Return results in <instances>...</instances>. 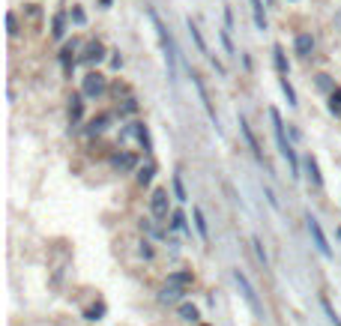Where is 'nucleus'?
<instances>
[{"label": "nucleus", "instance_id": "dca6fc26", "mask_svg": "<svg viewBox=\"0 0 341 326\" xmlns=\"http://www.w3.org/2000/svg\"><path fill=\"white\" fill-rule=\"evenodd\" d=\"M168 284H177V287H183V291H186L188 284H192V273H170L168 275Z\"/></svg>", "mask_w": 341, "mask_h": 326}, {"label": "nucleus", "instance_id": "c756f323", "mask_svg": "<svg viewBox=\"0 0 341 326\" xmlns=\"http://www.w3.org/2000/svg\"><path fill=\"white\" fill-rule=\"evenodd\" d=\"M222 42H224V48H228V54H237V51H234V42H231V33H228V30H222Z\"/></svg>", "mask_w": 341, "mask_h": 326}, {"label": "nucleus", "instance_id": "f03ea898", "mask_svg": "<svg viewBox=\"0 0 341 326\" xmlns=\"http://www.w3.org/2000/svg\"><path fill=\"white\" fill-rule=\"evenodd\" d=\"M270 120H273V132H275V144H278V153L288 159L290 165V177H299V162H296V153H293V147H290L288 135H285V123H281V114L270 108Z\"/></svg>", "mask_w": 341, "mask_h": 326}, {"label": "nucleus", "instance_id": "393cba45", "mask_svg": "<svg viewBox=\"0 0 341 326\" xmlns=\"http://www.w3.org/2000/svg\"><path fill=\"white\" fill-rule=\"evenodd\" d=\"M174 195H177V201H188L186 189H183V180H180V174L174 177Z\"/></svg>", "mask_w": 341, "mask_h": 326}, {"label": "nucleus", "instance_id": "6e6552de", "mask_svg": "<svg viewBox=\"0 0 341 326\" xmlns=\"http://www.w3.org/2000/svg\"><path fill=\"white\" fill-rule=\"evenodd\" d=\"M239 132L245 135V141H249V147H252L255 159H257V162H263V150H260V144H257V138H255V132H252V126H249L245 117H239Z\"/></svg>", "mask_w": 341, "mask_h": 326}, {"label": "nucleus", "instance_id": "b1692460", "mask_svg": "<svg viewBox=\"0 0 341 326\" xmlns=\"http://www.w3.org/2000/svg\"><path fill=\"white\" fill-rule=\"evenodd\" d=\"M252 245H255V252H257V260H260V263H263V270H267V266H270V258H267V252H263V245H260V240H252Z\"/></svg>", "mask_w": 341, "mask_h": 326}, {"label": "nucleus", "instance_id": "4be33fe9", "mask_svg": "<svg viewBox=\"0 0 341 326\" xmlns=\"http://www.w3.org/2000/svg\"><path fill=\"white\" fill-rule=\"evenodd\" d=\"M329 111H332V114H341V87H335V90L329 93Z\"/></svg>", "mask_w": 341, "mask_h": 326}, {"label": "nucleus", "instance_id": "aec40b11", "mask_svg": "<svg viewBox=\"0 0 341 326\" xmlns=\"http://www.w3.org/2000/svg\"><path fill=\"white\" fill-rule=\"evenodd\" d=\"M69 102H72V105H69V117L78 123V120H81V111H84V105H81V96H72Z\"/></svg>", "mask_w": 341, "mask_h": 326}, {"label": "nucleus", "instance_id": "5701e85b", "mask_svg": "<svg viewBox=\"0 0 341 326\" xmlns=\"http://www.w3.org/2000/svg\"><path fill=\"white\" fill-rule=\"evenodd\" d=\"M180 317L195 323V320H198V309H195V305H188V302H183V305H180Z\"/></svg>", "mask_w": 341, "mask_h": 326}, {"label": "nucleus", "instance_id": "4468645a", "mask_svg": "<svg viewBox=\"0 0 341 326\" xmlns=\"http://www.w3.org/2000/svg\"><path fill=\"white\" fill-rule=\"evenodd\" d=\"M273 57H275V69L281 72V78H288V57H285V51H281V45L273 48Z\"/></svg>", "mask_w": 341, "mask_h": 326}, {"label": "nucleus", "instance_id": "412c9836", "mask_svg": "<svg viewBox=\"0 0 341 326\" xmlns=\"http://www.w3.org/2000/svg\"><path fill=\"white\" fill-rule=\"evenodd\" d=\"M105 123H108V114H99L96 120H90V126H87V135H99L105 129Z\"/></svg>", "mask_w": 341, "mask_h": 326}, {"label": "nucleus", "instance_id": "f704fd0d", "mask_svg": "<svg viewBox=\"0 0 341 326\" xmlns=\"http://www.w3.org/2000/svg\"><path fill=\"white\" fill-rule=\"evenodd\" d=\"M72 15H75V21H78V24H84V12H81V9H72Z\"/></svg>", "mask_w": 341, "mask_h": 326}, {"label": "nucleus", "instance_id": "f257e3e1", "mask_svg": "<svg viewBox=\"0 0 341 326\" xmlns=\"http://www.w3.org/2000/svg\"><path fill=\"white\" fill-rule=\"evenodd\" d=\"M147 15H150V21H153V27H156V36H159V42H162L165 66H168V78H170V81H177V42H174V36L168 33V27L162 24V18H159V12H156L153 6L147 9Z\"/></svg>", "mask_w": 341, "mask_h": 326}, {"label": "nucleus", "instance_id": "c85d7f7f", "mask_svg": "<svg viewBox=\"0 0 341 326\" xmlns=\"http://www.w3.org/2000/svg\"><path fill=\"white\" fill-rule=\"evenodd\" d=\"M6 24H9V36H15V33H18V24H15V12H9V15H6Z\"/></svg>", "mask_w": 341, "mask_h": 326}, {"label": "nucleus", "instance_id": "1a4fd4ad", "mask_svg": "<svg viewBox=\"0 0 341 326\" xmlns=\"http://www.w3.org/2000/svg\"><path fill=\"white\" fill-rule=\"evenodd\" d=\"M293 48H296L299 57H308V54L314 51V36L311 33H299L296 36V42H293Z\"/></svg>", "mask_w": 341, "mask_h": 326}, {"label": "nucleus", "instance_id": "423d86ee", "mask_svg": "<svg viewBox=\"0 0 341 326\" xmlns=\"http://www.w3.org/2000/svg\"><path fill=\"white\" fill-rule=\"evenodd\" d=\"M81 90H84V96H102V93H105V75H99V72L84 75Z\"/></svg>", "mask_w": 341, "mask_h": 326}, {"label": "nucleus", "instance_id": "473e14b6", "mask_svg": "<svg viewBox=\"0 0 341 326\" xmlns=\"http://www.w3.org/2000/svg\"><path fill=\"white\" fill-rule=\"evenodd\" d=\"M138 105H135V99H129V102L123 105V114H132V111H135Z\"/></svg>", "mask_w": 341, "mask_h": 326}, {"label": "nucleus", "instance_id": "a211bd4d", "mask_svg": "<svg viewBox=\"0 0 341 326\" xmlns=\"http://www.w3.org/2000/svg\"><path fill=\"white\" fill-rule=\"evenodd\" d=\"M183 287H177V284H165V291H162V299H165V302H174V299H180V296H183Z\"/></svg>", "mask_w": 341, "mask_h": 326}, {"label": "nucleus", "instance_id": "f8f14e48", "mask_svg": "<svg viewBox=\"0 0 341 326\" xmlns=\"http://www.w3.org/2000/svg\"><path fill=\"white\" fill-rule=\"evenodd\" d=\"M195 227H198L201 240H210V227H206V219H204V209H201V206H195Z\"/></svg>", "mask_w": 341, "mask_h": 326}, {"label": "nucleus", "instance_id": "6ab92c4d", "mask_svg": "<svg viewBox=\"0 0 341 326\" xmlns=\"http://www.w3.org/2000/svg\"><path fill=\"white\" fill-rule=\"evenodd\" d=\"M320 305H324L326 317H329V323H332V326H341V317H338V314H335V309H332V302H329L326 296H320Z\"/></svg>", "mask_w": 341, "mask_h": 326}, {"label": "nucleus", "instance_id": "cd10ccee", "mask_svg": "<svg viewBox=\"0 0 341 326\" xmlns=\"http://www.w3.org/2000/svg\"><path fill=\"white\" fill-rule=\"evenodd\" d=\"M54 39H60V36H63V15H60V12H57V15H54Z\"/></svg>", "mask_w": 341, "mask_h": 326}, {"label": "nucleus", "instance_id": "39448f33", "mask_svg": "<svg viewBox=\"0 0 341 326\" xmlns=\"http://www.w3.org/2000/svg\"><path fill=\"white\" fill-rule=\"evenodd\" d=\"M308 234H311V240H314V245H317V252H320L324 258H332V248H329V242H326L324 227H320L317 219H311V216H308Z\"/></svg>", "mask_w": 341, "mask_h": 326}, {"label": "nucleus", "instance_id": "0eeeda50", "mask_svg": "<svg viewBox=\"0 0 341 326\" xmlns=\"http://www.w3.org/2000/svg\"><path fill=\"white\" fill-rule=\"evenodd\" d=\"M168 189H156L153 195H150V209H153L156 219H165L168 216Z\"/></svg>", "mask_w": 341, "mask_h": 326}, {"label": "nucleus", "instance_id": "2eb2a0df", "mask_svg": "<svg viewBox=\"0 0 341 326\" xmlns=\"http://www.w3.org/2000/svg\"><path fill=\"white\" fill-rule=\"evenodd\" d=\"M306 171H308V177L314 180V186H324V177H320V171H317V162H314V156H308V159H306Z\"/></svg>", "mask_w": 341, "mask_h": 326}, {"label": "nucleus", "instance_id": "20e7f679", "mask_svg": "<svg viewBox=\"0 0 341 326\" xmlns=\"http://www.w3.org/2000/svg\"><path fill=\"white\" fill-rule=\"evenodd\" d=\"M192 84H195V90H198V96H201V102H204V111L210 114V120H213V126L222 132V123H219V114H216V108H213V102H210V93H206L204 81H201V75L198 72H192Z\"/></svg>", "mask_w": 341, "mask_h": 326}, {"label": "nucleus", "instance_id": "a878e982", "mask_svg": "<svg viewBox=\"0 0 341 326\" xmlns=\"http://www.w3.org/2000/svg\"><path fill=\"white\" fill-rule=\"evenodd\" d=\"M281 90H285V96H288V105H296V93H293V87H290L288 78H281Z\"/></svg>", "mask_w": 341, "mask_h": 326}, {"label": "nucleus", "instance_id": "2f4dec72", "mask_svg": "<svg viewBox=\"0 0 341 326\" xmlns=\"http://www.w3.org/2000/svg\"><path fill=\"white\" fill-rule=\"evenodd\" d=\"M102 305H99V309H90V311H87V320H99V314H102Z\"/></svg>", "mask_w": 341, "mask_h": 326}, {"label": "nucleus", "instance_id": "f3484780", "mask_svg": "<svg viewBox=\"0 0 341 326\" xmlns=\"http://www.w3.org/2000/svg\"><path fill=\"white\" fill-rule=\"evenodd\" d=\"M153 174H156V165L138 168V183H141V186H150V183H153Z\"/></svg>", "mask_w": 341, "mask_h": 326}, {"label": "nucleus", "instance_id": "7c9ffc66", "mask_svg": "<svg viewBox=\"0 0 341 326\" xmlns=\"http://www.w3.org/2000/svg\"><path fill=\"white\" fill-rule=\"evenodd\" d=\"M69 57H72V45H66L63 51H60V60H63V66L69 69Z\"/></svg>", "mask_w": 341, "mask_h": 326}, {"label": "nucleus", "instance_id": "72a5a7b5", "mask_svg": "<svg viewBox=\"0 0 341 326\" xmlns=\"http://www.w3.org/2000/svg\"><path fill=\"white\" fill-rule=\"evenodd\" d=\"M317 84L324 87V90H329V75H317Z\"/></svg>", "mask_w": 341, "mask_h": 326}, {"label": "nucleus", "instance_id": "9b49d317", "mask_svg": "<svg viewBox=\"0 0 341 326\" xmlns=\"http://www.w3.org/2000/svg\"><path fill=\"white\" fill-rule=\"evenodd\" d=\"M135 165H138L135 153H120V156H114V168H117V171H132Z\"/></svg>", "mask_w": 341, "mask_h": 326}, {"label": "nucleus", "instance_id": "ddd939ff", "mask_svg": "<svg viewBox=\"0 0 341 326\" xmlns=\"http://www.w3.org/2000/svg\"><path fill=\"white\" fill-rule=\"evenodd\" d=\"M252 12H255L257 30H267V15H263V0H252Z\"/></svg>", "mask_w": 341, "mask_h": 326}, {"label": "nucleus", "instance_id": "bb28decb", "mask_svg": "<svg viewBox=\"0 0 341 326\" xmlns=\"http://www.w3.org/2000/svg\"><path fill=\"white\" fill-rule=\"evenodd\" d=\"M170 219H174V222H170V227H174V231H183V227H186V216H183L180 209H177V213H174Z\"/></svg>", "mask_w": 341, "mask_h": 326}, {"label": "nucleus", "instance_id": "7ed1b4c3", "mask_svg": "<svg viewBox=\"0 0 341 326\" xmlns=\"http://www.w3.org/2000/svg\"><path fill=\"white\" fill-rule=\"evenodd\" d=\"M231 275H234V281H237V287H239V293H242V299L249 302V309L260 317V314H263V305H260V299H257V293H255V287H252V281L245 278V273H242V270H234Z\"/></svg>", "mask_w": 341, "mask_h": 326}, {"label": "nucleus", "instance_id": "9d476101", "mask_svg": "<svg viewBox=\"0 0 341 326\" xmlns=\"http://www.w3.org/2000/svg\"><path fill=\"white\" fill-rule=\"evenodd\" d=\"M81 60H84V63H99V60H105V48H102V42H90Z\"/></svg>", "mask_w": 341, "mask_h": 326}]
</instances>
